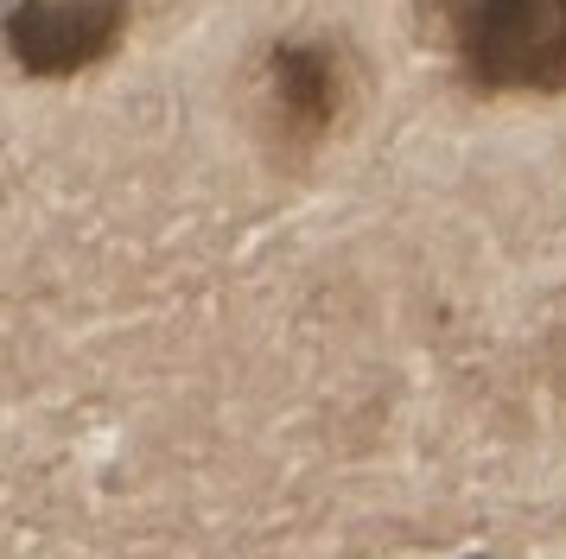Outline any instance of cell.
<instances>
[{"label":"cell","instance_id":"cell-2","mask_svg":"<svg viewBox=\"0 0 566 559\" xmlns=\"http://www.w3.org/2000/svg\"><path fill=\"white\" fill-rule=\"evenodd\" d=\"M0 39L27 76H83L128 39V0H13Z\"/></svg>","mask_w":566,"mask_h":559},{"label":"cell","instance_id":"cell-1","mask_svg":"<svg viewBox=\"0 0 566 559\" xmlns=\"http://www.w3.org/2000/svg\"><path fill=\"white\" fill-rule=\"evenodd\" d=\"M439 39L471 96L566 89V0H439Z\"/></svg>","mask_w":566,"mask_h":559},{"label":"cell","instance_id":"cell-3","mask_svg":"<svg viewBox=\"0 0 566 559\" xmlns=\"http://www.w3.org/2000/svg\"><path fill=\"white\" fill-rule=\"evenodd\" d=\"M261 115L281 152L325 147L344 115V57L332 45H300V39L274 45L261 57Z\"/></svg>","mask_w":566,"mask_h":559}]
</instances>
